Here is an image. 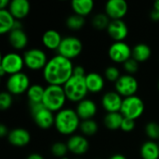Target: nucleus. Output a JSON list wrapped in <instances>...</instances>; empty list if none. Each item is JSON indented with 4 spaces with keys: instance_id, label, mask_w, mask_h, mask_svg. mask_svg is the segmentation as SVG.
Here are the masks:
<instances>
[{
    "instance_id": "nucleus-27",
    "label": "nucleus",
    "mask_w": 159,
    "mask_h": 159,
    "mask_svg": "<svg viewBox=\"0 0 159 159\" xmlns=\"http://www.w3.org/2000/svg\"><path fill=\"white\" fill-rule=\"evenodd\" d=\"M124 116L120 112L116 113H106L103 117V124L106 129L110 130H116L121 128Z\"/></svg>"
},
{
    "instance_id": "nucleus-46",
    "label": "nucleus",
    "mask_w": 159,
    "mask_h": 159,
    "mask_svg": "<svg viewBox=\"0 0 159 159\" xmlns=\"http://www.w3.org/2000/svg\"><path fill=\"white\" fill-rule=\"evenodd\" d=\"M61 159H70V158H68L67 157H62V158H61Z\"/></svg>"
},
{
    "instance_id": "nucleus-22",
    "label": "nucleus",
    "mask_w": 159,
    "mask_h": 159,
    "mask_svg": "<svg viewBox=\"0 0 159 159\" xmlns=\"http://www.w3.org/2000/svg\"><path fill=\"white\" fill-rule=\"evenodd\" d=\"M8 41L13 48L20 50L26 48L28 36L22 29H13L8 33Z\"/></svg>"
},
{
    "instance_id": "nucleus-6",
    "label": "nucleus",
    "mask_w": 159,
    "mask_h": 159,
    "mask_svg": "<svg viewBox=\"0 0 159 159\" xmlns=\"http://www.w3.org/2000/svg\"><path fill=\"white\" fill-rule=\"evenodd\" d=\"M144 109L145 105L143 99L137 95H133L123 99L120 113L126 118L136 120L143 116Z\"/></svg>"
},
{
    "instance_id": "nucleus-24",
    "label": "nucleus",
    "mask_w": 159,
    "mask_h": 159,
    "mask_svg": "<svg viewBox=\"0 0 159 159\" xmlns=\"http://www.w3.org/2000/svg\"><path fill=\"white\" fill-rule=\"evenodd\" d=\"M71 7L74 13L82 17L89 15L94 8V2L92 0H73Z\"/></svg>"
},
{
    "instance_id": "nucleus-25",
    "label": "nucleus",
    "mask_w": 159,
    "mask_h": 159,
    "mask_svg": "<svg viewBox=\"0 0 159 159\" xmlns=\"http://www.w3.org/2000/svg\"><path fill=\"white\" fill-rule=\"evenodd\" d=\"M151 55V48L145 43H138L132 48V58L139 63L148 61Z\"/></svg>"
},
{
    "instance_id": "nucleus-7",
    "label": "nucleus",
    "mask_w": 159,
    "mask_h": 159,
    "mask_svg": "<svg viewBox=\"0 0 159 159\" xmlns=\"http://www.w3.org/2000/svg\"><path fill=\"white\" fill-rule=\"evenodd\" d=\"M83 50V43L80 38L75 35H67L62 38V41L58 48V54L72 60L78 57Z\"/></svg>"
},
{
    "instance_id": "nucleus-34",
    "label": "nucleus",
    "mask_w": 159,
    "mask_h": 159,
    "mask_svg": "<svg viewBox=\"0 0 159 159\" xmlns=\"http://www.w3.org/2000/svg\"><path fill=\"white\" fill-rule=\"evenodd\" d=\"M120 76H121L120 70L115 65H110L106 67V69L104 70V77L106 80L110 82L116 83Z\"/></svg>"
},
{
    "instance_id": "nucleus-49",
    "label": "nucleus",
    "mask_w": 159,
    "mask_h": 159,
    "mask_svg": "<svg viewBox=\"0 0 159 159\" xmlns=\"http://www.w3.org/2000/svg\"></svg>"
},
{
    "instance_id": "nucleus-21",
    "label": "nucleus",
    "mask_w": 159,
    "mask_h": 159,
    "mask_svg": "<svg viewBox=\"0 0 159 159\" xmlns=\"http://www.w3.org/2000/svg\"><path fill=\"white\" fill-rule=\"evenodd\" d=\"M62 38L63 37L60 32L54 29H48L42 35V43L47 48L50 50H58Z\"/></svg>"
},
{
    "instance_id": "nucleus-36",
    "label": "nucleus",
    "mask_w": 159,
    "mask_h": 159,
    "mask_svg": "<svg viewBox=\"0 0 159 159\" xmlns=\"http://www.w3.org/2000/svg\"><path fill=\"white\" fill-rule=\"evenodd\" d=\"M123 68L126 71V74L133 75L139 70V62L131 57L130 59H129L127 61L123 63Z\"/></svg>"
},
{
    "instance_id": "nucleus-2",
    "label": "nucleus",
    "mask_w": 159,
    "mask_h": 159,
    "mask_svg": "<svg viewBox=\"0 0 159 159\" xmlns=\"http://www.w3.org/2000/svg\"><path fill=\"white\" fill-rule=\"evenodd\" d=\"M81 119L76 111L72 108H63L55 115L54 127L56 130L66 136H72L79 129Z\"/></svg>"
},
{
    "instance_id": "nucleus-13",
    "label": "nucleus",
    "mask_w": 159,
    "mask_h": 159,
    "mask_svg": "<svg viewBox=\"0 0 159 159\" xmlns=\"http://www.w3.org/2000/svg\"><path fill=\"white\" fill-rule=\"evenodd\" d=\"M129 10L126 0H108L104 7V12L110 20H123Z\"/></svg>"
},
{
    "instance_id": "nucleus-18",
    "label": "nucleus",
    "mask_w": 159,
    "mask_h": 159,
    "mask_svg": "<svg viewBox=\"0 0 159 159\" xmlns=\"http://www.w3.org/2000/svg\"><path fill=\"white\" fill-rule=\"evenodd\" d=\"M75 111L81 120H87L92 119L95 116L98 111V107L94 101L86 98L81 102H77Z\"/></svg>"
},
{
    "instance_id": "nucleus-43",
    "label": "nucleus",
    "mask_w": 159,
    "mask_h": 159,
    "mask_svg": "<svg viewBox=\"0 0 159 159\" xmlns=\"http://www.w3.org/2000/svg\"><path fill=\"white\" fill-rule=\"evenodd\" d=\"M108 159H128L126 156L122 155V154H115L113 156H111Z\"/></svg>"
},
{
    "instance_id": "nucleus-47",
    "label": "nucleus",
    "mask_w": 159,
    "mask_h": 159,
    "mask_svg": "<svg viewBox=\"0 0 159 159\" xmlns=\"http://www.w3.org/2000/svg\"><path fill=\"white\" fill-rule=\"evenodd\" d=\"M157 86H158V89H159V80H158V84H157Z\"/></svg>"
},
{
    "instance_id": "nucleus-5",
    "label": "nucleus",
    "mask_w": 159,
    "mask_h": 159,
    "mask_svg": "<svg viewBox=\"0 0 159 159\" xmlns=\"http://www.w3.org/2000/svg\"><path fill=\"white\" fill-rule=\"evenodd\" d=\"M29 107L31 115L37 127H39L42 129H48L52 126H54V113L47 109L42 102L29 103Z\"/></svg>"
},
{
    "instance_id": "nucleus-29",
    "label": "nucleus",
    "mask_w": 159,
    "mask_h": 159,
    "mask_svg": "<svg viewBox=\"0 0 159 159\" xmlns=\"http://www.w3.org/2000/svg\"><path fill=\"white\" fill-rule=\"evenodd\" d=\"M79 129H80L82 135H84L86 137H91V136H94L98 132L99 125L94 119L81 120Z\"/></svg>"
},
{
    "instance_id": "nucleus-3",
    "label": "nucleus",
    "mask_w": 159,
    "mask_h": 159,
    "mask_svg": "<svg viewBox=\"0 0 159 159\" xmlns=\"http://www.w3.org/2000/svg\"><path fill=\"white\" fill-rule=\"evenodd\" d=\"M67 97L62 86L48 85L45 88V93L42 103L53 113H57L64 108Z\"/></svg>"
},
{
    "instance_id": "nucleus-11",
    "label": "nucleus",
    "mask_w": 159,
    "mask_h": 159,
    "mask_svg": "<svg viewBox=\"0 0 159 159\" xmlns=\"http://www.w3.org/2000/svg\"><path fill=\"white\" fill-rule=\"evenodd\" d=\"M138 89L139 83L137 78L129 74L121 75V76L115 83V90L124 98L136 95Z\"/></svg>"
},
{
    "instance_id": "nucleus-42",
    "label": "nucleus",
    "mask_w": 159,
    "mask_h": 159,
    "mask_svg": "<svg viewBox=\"0 0 159 159\" xmlns=\"http://www.w3.org/2000/svg\"><path fill=\"white\" fill-rule=\"evenodd\" d=\"M9 1L8 0H1L0 3V9H7V7L9 6ZM8 8V7H7Z\"/></svg>"
},
{
    "instance_id": "nucleus-17",
    "label": "nucleus",
    "mask_w": 159,
    "mask_h": 159,
    "mask_svg": "<svg viewBox=\"0 0 159 159\" xmlns=\"http://www.w3.org/2000/svg\"><path fill=\"white\" fill-rule=\"evenodd\" d=\"M8 143L16 147H23L30 143L31 134L23 128H16L9 131L7 135Z\"/></svg>"
},
{
    "instance_id": "nucleus-1",
    "label": "nucleus",
    "mask_w": 159,
    "mask_h": 159,
    "mask_svg": "<svg viewBox=\"0 0 159 159\" xmlns=\"http://www.w3.org/2000/svg\"><path fill=\"white\" fill-rule=\"evenodd\" d=\"M74 63L60 54L49 58L43 69V77L48 85L63 86L74 75Z\"/></svg>"
},
{
    "instance_id": "nucleus-48",
    "label": "nucleus",
    "mask_w": 159,
    "mask_h": 159,
    "mask_svg": "<svg viewBox=\"0 0 159 159\" xmlns=\"http://www.w3.org/2000/svg\"><path fill=\"white\" fill-rule=\"evenodd\" d=\"M75 159H81V158H75Z\"/></svg>"
},
{
    "instance_id": "nucleus-8",
    "label": "nucleus",
    "mask_w": 159,
    "mask_h": 159,
    "mask_svg": "<svg viewBox=\"0 0 159 159\" xmlns=\"http://www.w3.org/2000/svg\"><path fill=\"white\" fill-rule=\"evenodd\" d=\"M30 87V77L23 72L8 75L6 81L7 91L12 95H21L26 93Z\"/></svg>"
},
{
    "instance_id": "nucleus-23",
    "label": "nucleus",
    "mask_w": 159,
    "mask_h": 159,
    "mask_svg": "<svg viewBox=\"0 0 159 159\" xmlns=\"http://www.w3.org/2000/svg\"><path fill=\"white\" fill-rule=\"evenodd\" d=\"M140 155L143 159H159V143L148 140L140 148Z\"/></svg>"
},
{
    "instance_id": "nucleus-20",
    "label": "nucleus",
    "mask_w": 159,
    "mask_h": 159,
    "mask_svg": "<svg viewBox=\"0 0 159 159\" xmlns=\"http://www.w3.org/2000/svg\"><path fill=\"white\" fill-rule=\"evenodd\" d=\"M86 84L89 92L91 93H99L101 92L105 86L104 76L97 72L88 73L85 76Z\"/></svg>"
},
{
    "instance_id": "nucleus-15",
    "label": "nucleus",
    "mask_w": 159,
    "mask_h": 159,
    "mask_svg": "<svg viewBox=\"0 0 159 159\" xmlns=\"http://www.w3.org/2000/svg\"><path fill=\"white\" fill-rule=\"evenodd\" d=\"M123 99L124 98L116 90H109L102 95L101 102L107 113H116L120 112Z\"/></svg>"
},
{
    "instance_id": "nucleus-35",
    "label": "nucleus",
    "mask_w": 159,
    "mask_h": 159,
    "mask_svg": "<svg viewBox=\"0 0 159 159\" xmlns=\"http://www.w3.org/2000/svg\"><path fill=\"white\" fill-rule=\"evenodd\" d=\"M13 95L8 91H2L0 93V109L7 110L13 103Z\"/></svg>"
},
{
    "instance_id": "nucleus-45",
    "label": "nucleus",
    "mask_w": 159,
    "mask_h": 159,
    "mask_svg": "<svg viewBox=\"0 0 159 159\" xmlns=\"http://www.w3.org/2000/svg\"><path fill=\"white\" fill-rule=\"evenodd\" d=\"M154 7H158L159 8V0L157 1H156L155 3H154V6H153Z\"/></svg>"
},
{
    "instance_id": "nucleus-19",
    "label": "nucleus",
    "mask_w": 159,
    "mask_h": 159,
    "mask_svg": "<svg viewBox=\"0 0 159 159\" xmlns=\"http://www.w3.org/2000/svg\"><path fill=\"white\" fill-rule=\"evenodd\" d=\"M7 9L16 20H20L29 14L31 5L28 0H12L10 1Z\"/></svg>"
},
{
    "instance_id": "nucleus-38",
    "label": "nucleus",
    "mask_w": 159,
    "mask_h": 159,
    "mask_svg": "<svg viewBox=\"0 0 159 159\" xmlns=\"http://www.w3.org/2000/svg\"><path fill=\"white\" fill-rule=\"evenodd\" d=\"M74 75L78 76H86L87 73L85 68L82 65H75L74 68Z\"/></svg>"
},
{
    "instance_id": "nucleus-12",
    "label": "nucleus",
    "mask_w": 159,
    "mask_h": 159,
    "mask_svg": "<svg viewBox=\"0 0 159 159\" xmlns=\"http://www.w3.org/2000/svg\"><path fill=\"white\" fill-rule=\"evenodd\" d=\"M108 56L116 63H124L132 57V48L125 41L114 42L108 48Z\"/></svg>"
},
{
    "instance_id": "nucleus-9",
    "label": "nucleus",
    "mask_w": 159,
    "mask_h": 159,
    "mask_svg": "<svg viewBox=\"0 0 159 159\" xmlns=\"http://www.w3.org/2000/svg\"><path fill=\"white\" fill-rule=\"evenodd\" d=\"M23 60L25 66L32 71H43L48 61L46 52L37 48L27 49L23 53Z\"/></svg>"
},
{
    "instance_id": "nucleus-37",
    "label": "nucleus",
    "mask_w": 159,
    "mask_h": 159,
    "mask_svg": "<svg viewBox=\"0 0 159 159\" xmlns=\"http://www.w3.org/2000/svg\"><path fill=\"white\" fill-rule=\"evenodd\" d=\"M135 125H136L135 120L130 119V118H126V117H124L120 129H121L124 132H130V131H132V130L134 129Z\"/></svg>"
},
{
    "instance_id": "nucleus-14",
    "label": "nucleus",
    "mask_w": 159,
    "mask_h": 159,
    "mask_svg": "<svg viewBox=\"0 0 159 159\" xmlns=\"http://www.w3.org/2000/svg\"><path fill=\"white\" fill-rule=\"evenodd\" d=\"M66 144L69 152L75 156L85 155L89 149V142L87 137L82 134H74L70 136Z\"/></svg>"
},
{
    "instance_id": "nucleus-33",
    "label": "nucleus",
    "mask_w": 159,
    "mask_h": 159,
    "mask_svg": "<svg viewBox=\"0 0 159 159\" xmlns=\"http://www.w3.org/2000/svg\"><path fill=\"white\" fill-rule=\"evenodd\" d=\"M145 134L146 136L152 140L156 141L159 139V124L157 122H149L145 125Z\"/></svg>"
},
{
    "instance_id": "nucleus-40",
    "label": "nucleus",
    "mask_w": 159,
    "mask_h": 159,
    "mask_svg": "<svg viewBox=\"0 0 159 159\" xmlns=\"http://www.w3.org/2000/svg\"><path fill=\"white\" fill-rule=\"evenodd\" d=\"M8 133H9V131H8L7 127L5 124H1L0 125V136L1 137H6V136L7 137Z\"/></svg>"
},
{
    "instance_id": "nucleus-39",
    "label": "nucleus",
    "mask_w": 159,
    "mask_h": 159,
    "mask_svg": "<svg viewBox=\"0 0 159 159\" xmlns=\"http://www.w3.org/2000/svg\"><path fill=\"white\" fill-rule=\"evenodd\" d=\"M150 18L154 20V21H158L159 20V8L158 7H154L152 11L150 12Z\"/></svg>"
},
{
    "instance_id": "nucleus-16",
    "label": "nucleus",
    "mask_w": 159,
    "mask_h": 159,
    "mask_svg": "<svg viewBox=\"0 0 159 159\" xmlns=\"http://www.w3.org/2000/svg\"><path fill=\"white\" fill-rule=\"evenodd\" d=\"M106 30L115 42L124 41L129 34V27L123 20H111Z\"/></svg>"
},
{
    "instance_id": "nucleus-10",
    "label": "nucleus",
    "mask_w": 159,
    "mask_h": 159,
    "mask_svg": "<svg viewBox=\"0 0 159 159\" xmlns=\"http://www.w3.org/2000/svg\"><path fill=\"white\" fill-rule=\"evenodd\" d=\"M25 63L23 56L17 52H7L1 58L0 68L3 69L8 75L22 72Z\"/></svg>"
},
{
    "instance_id": "nucleus-28",
    "label": "nucleus",
    "mask_w": 159,
    "mask_h": 159,
    "mask_svg": "<svg viewBox=\"0 0 159 159\" xmlns=\"http://www.w3.org/2000/svg\"><path fill=\"white\" fill-rule=\"evenodd\" d=\"M45 93V88L39 84H33L26 92V96L29 103L42 102Z\"/></svg>"
},
{
    "instance_id": "nucleus-32",
    "label": "nucleus",
    "mask_w": 159,
    "mask_h": 159,
    "mask_svg": "<svg viewBox=\"0 0 159 159\" xmlns=\"http://www.w3.org/2000/svg\"><path fill=\"white\" fill-rule=\"evenodd\" d=\"M50 151L54 157H59L60 159L66 157L67 153L69 152L66 143H62V142H55L51 145Z\"/></svg>"
},
{
    "instance_id": "nucleus-30",
    "label": "nucleus",
    "mask_w": 159,
    "mask_h": 159,
    "mask_svg": "<svg viewBox=\"0 0 159 159\" xmlns=\"http://www.w3.org/2000/svg\"><path fill=\"white\" fill-rule=\"evenodd\" d=\"M85 23H86L85 17H82L75 13L69 15L65 20L66 26L69 29H71L72 31H78V30L82 29L84 27Z\"/></svg>"
},
{
    "instance_id": "nucleus-41",
    "label": "nucleus",
    "mask_w": 159,
    "mask_h": 159,
    "mask_svg": "<svg viewBox=\"0 0 159 159\" xmlns=\"http://www.w3.org/2000/svg\"><path fill=\"white\" fill-rule=\"evenodd\" d=\"M26 159H45V158H44V157H43L42 155L38 154V153H32V154H30V155H28V156H27Z\"/></svg>"
},
{
    "instance_id": "nucleus-31",
    "label": "nucleus",
    "mask_w": 159,
    "mask_h": 159,
    "mask_svg": "<svg viewBox=\"0 0 159 159\" xmlns=\"http://www.w3.org/2000/svg\"><path fill=\"white\" fill-rule=\"evenodd\" d=\"M111 20L110 18L106 15L105 12H100L97 13L93 16L91 20V24L96 30H104L107 29Z\"/></svg>"
},
{
    "instance_id": "nucleus-4",
    "label": "nucleus",
    "mask_w": 159,
    "mask_h": 159,
    "mask_svg": "<svg viewBox=\"0 0 159 159\" xmlns=\"http://www.w3.org/2000/svg\"><path fill=\"white\" fill-rule=\"evenodd\" d=\"M62 87L67 100L73 102H79L82 100L86 99V96L89 92L85 76L73 75L72 77Z\"/></svg>"
},
{
    "instance_id": "nucleus-44",
    "label": "nucleus",
    "mask_w": 159,
    "mask_h": 159,
    "mask_svg": "<svg viewBox=\"0 0 159 159\" xmlns=\"http://www.w3.org/2000/svg\"><path fill=\"white\" fill-rule=\"evenodd\" d=\"M13 29H22V23H21V21L19 20H16V21H15V23H14ZM13 29H12V30H13Z\"/></svg>"
},
{
    "instance_id": "nucleus-26",
    "label": "nucleus",
    "mask_w": 159,
    "mask_h": 159,
    "mask_svg": "<svg viewBox=\"0 0 159 159\" xmlns=\"http://www.w3.org/2000/svg\"><path fill=\"white\" fill-rule=\"evenodd\" d=\"M16 19L12 16L9 10L0 9V34H5L12 31Z\"/></svg>"
}]
</instances>
